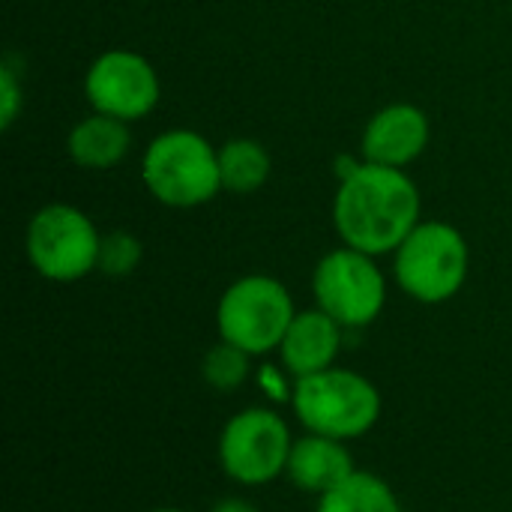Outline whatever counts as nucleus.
<instances>
[{"label":"nucleus","mask_w":512,"mask_h":512,"mask_svg":"<svg viewBox=\"0 0 512 512\" xmlns=\"http://www.w3.org/2000/svg\"><path fill=\"white\" fill-rule=\"evenodd\" d=\"M333 225L342 243L357 252L372 258L396 252L420 225V192L405 168L360 162L339 183Z\"/></svg>","instance_id":"1"},{"label":"nucleus","mask_w":512,"mask_h":512,"mask_svg":"<svg viewBox=\"0 0 512 512\" xmlns=\"http://www.w3.org/2000/svg\"><path fill=\"white\" fill-rule=\"evenodd\" d=\"M141 177L159 204L177 210L201 207L222 192L219 150L192 129L162 132L144 150Z\"/></svg>","instance_id":"2"},{"label":"nucleus","mask_w":512,"mask_h":512,"mask_svg":"<svg viewBox=\"0 0 512 512\" xmlns=\"http://www.w3.org/2000/svg\"><path fill=\"white\" fill-rule=\"evenodd\" d=\"M291 408L306 432L351 441L375 429L381 417V393L360 372L333 366L327 372L297 378Z\"/></svg>","instance_id":"3"},{"label":"nucleus","mask_w":512,"mask_h":512,"mask_svg":"<svg viewBox=\"0 0 512 512\" xmlns=\"http://www.w3.org/2000/svg\"><path fill=\"white\" fill-rule=\"evenodd\" d=\"M468 243L450 222H420L396 249L393 273L399 288L417 303L453 300L468 279Z\"/></svg>","instance_id":"4"},{"label":"nucleus","mask_w":512,"mask_h":512,"mask_svg":"<svg viewBox=\"0 0 512 512\" xmlns=\"http://www.w3.org/2000/svg\"><path fill=\"white\" fill-rule=\"evenodd\" d=\"M297 309L288 288L273 276H243L231 282L216 306V327L222 342L243 348L246 354L279 351Z\"/></svg>","instance_id":"5"},{"label":"nucleus","mask_w":512,"mask_h":512,"mask_svg":"<svg viewBox=\"0 0 512 512\" xmlns=\"http://www.w3.org/2000/svg\"><path fill=\"white\" fill-rule=\"evenodd\" d=\"M102 234L72 204H48L33 213L24 237L33 270L48 282H78L99 267Z\"/></svg>","instance_id":"6"},{"label":"nucleus","mask_w":512,"mask_h":512,"mask_svg":"<svg viewBox=\"0 0 512 512\" xmlns=\"http://www.w3.org/2000/svg\"><path fill=\"white\" fill-rule=\"evenodd\" d=\"M318 309L342 327H369L387 303V279L372 255L351 246L327 252L312 273Z\"/></svg>","instance_id":"7"},{"label":"nucleus","mask_w":512,"mask_h":512,"mask_svg":"<svg viewBox=\"0 0 512 512\" xmlns=\"http://www.w3.org/2000/svg\"><path fill=\"white\" fill-rule=\"evenodd\" d=\"M294 438L288 423L270 408L234 414L219 435L222 471L240 486H264L285 474Z\"/></svg>","instance_id":"8"},{"label":"nucleus","mask_w":512,"mask_h":512,"mask_svg":"<svg viewBox=\"0 0 512 512\" xmlns=\"http://www.w3.org/2000/svg\"><path fill=\"white\" fill-rule=\"evenodd\" d=\"M84 96L93 111L132 123L156 108L159 75L147 57L129 48H111L90 63L84 75Z\"/></svg>","instance_id":"9"},{"label":"nucleus","mask_w":512,"mask_h":512,"mask_svg":"<svg viewBox=\"0 0 512 512\" xmlns=\"http://www.w3.org/2000/svg\"><path fill=\"white\" fill-rule=\"evenodd\" d=\"M429 117L408 102L381 108L363 132L366 162L387 168H408L429 147Z\"/></svg>","instance_id":"10"},{"label":"nucleus","mask_w":512,"mask_h":512,"mask_svg":"<svg viewBox=\"0 0 512 512\" xmlns=\"http://www.w3.org/2000/svg\"><path fill=\"white\" fill-rule=\"evenodd\" d=\"M339 348H342V324L333 321L321 309H306L294 315L279 345V357H282V366L297 381V378H309V375L333 369Z\"/></svg>","instance_id":"11"},{"label":"nucleus","mask_w":512,"mask_h":512,"mask_svg":"<svg viewBox=\"0 0 512 512\" xmlns=\"http://www.w3.org/2000/svg\"><path fill=\"white\" fill-rule=\"evenodd\" d=\"M354 459L345 447V441L327 438V435H303L300 441H294L291 456H288V480L306 492V495H327L330 489H336L339 483H345L354 474Z\"/></svg>","instance_id":"12"},{"label":"nucleus","mask_w":512,"mask_h":512,"mask_svg":"<svg viewBox=\"0 0 512 512\" xmlns=\"http://www.w3.org/2000/svg\"><path fill=\"white\" fill-rule=\"evenodd\" d=\"M129 147H132L129 126L123 120L99 114V111H93L90 117L75 123L69 138H66L69 159L84 171L114 168L120 159H126Z\"/></svg>","instance_id":"13"},{"label":"nucleus","mask_w":512,"mask_h":512,"mask_svg":"<svg viewBox=\"0 0 512 512\" xmlns=\"http://www.w3.org/2000/svg\"><path fill=\"white\" fill-rule=\"evenodd\" d=\"M315 512H402V504L387 480L369 471H354L345 483L318 498Z\"/></svg>","instance_id":"14"},{"label":"nucleus","mask_w":512,"mask_h":512,"mask_svg":"<svg viewBox=\"0 0 512 512\" xmlns=\"http://www.w3.org/2000/svg\"><path fill=\"white\" fill-rule=\"evenodd\" d=\"M219 177L225 192L252 195L270 177V153L252 138H231L219 147Z\"/></svg>","instance_id":"15"},{"label":"nucleus","mask_w":512,"mask_h":512,"mask_svg":"<svg viewBox=\"0 0 512 512\" xmlns=\"http://www.w3.org/2000/svg\"><path fill=\"white\" fill-rule=\"evenodd\" d=\"M249 360H252V354H246L243 348H237L231 342H219V345H213L204 354L201 375H204L207 387L222 390V393H231V390H237V387L246 384V378L252 372Z\"/></svg>","instance_id":"16"},{"label":"nucleus","mask_w":512,"mask_h":512,"mask_svg":"<svg viewBox=\"0 0 512 512\" xmlns=\"http://www.w3.org/2000/svg\"><path fill=\"white\" fill-rule=\"evenodd\" d=\"M141 255H144V246L135 234L129 231H111L102 237L99 243V267L105 276H129L138 264H141Z\"/></svg>","instance_id":"17"},{"label":"nucleus","mask_w":512,"mask_h":512,"mask_svg":"<svg viewBox=\"0 0 512 512\" xmlns=\"http://www.w3.org/2000/svg\"><path fill=\"white\" fill-rule=\"evenodd\" d=\"M0 90H3V114H0V126L9 129L15 114H18V84L9 66L0 69Z\"/></svg>","instance_id":"18"},{"label":"nucleus","mask_w":512,"mask_h":512,"mask_svg":"<svg viewBox=\"0 0 512 512\" xmlns=\"http://www.w3.org/2000/svg\"><path fill=\"white\" fill-rule=\"evenodd\" d=\"M258 381H261V387L276 399V402H282V399H291L288 396V384H285V378H282V372H276L273 366H267V369H261V375H258Z\"/></svg>","instance_id":"19"},{"label":"nucleus","mask_w":512,"mask_h":512,"mask_svg":"<svg viewBox=\"0 0 512 512\" xmlns=\"http://www.w3.org/2000/svg\"><path fill=\"white\" fill-rule=\"evenodd\" d=\"M210 512H258L249 501H243V498H228V501H219L216 507Z\"/></svg>","instance_id":"20"},{"label":"nucleus","mask_w":512,"mask_h":512,"mask_svg":"<svg viewBox=\"0 0 512 512\" xmlns=\"http://www.w3.org/2000/svg\"><path fill=\"white\" fill-rule=\"evenodd\" d=\"M150 512H186V510H177V507H162V510H150Z\"/></svg>","instance_id":"21"}]
</instances>
